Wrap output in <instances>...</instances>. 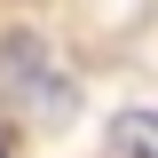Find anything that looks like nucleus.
I'll list each match as a JSON object with an SVG mask.
<instances>
[{
	"instance_id": "1",
	"label": "nucleus",
	"mask_w": 158,
	"mask_h": 158,
	"mask_svg": "<svg viewBox=\"0 0 158 158\" xmlns=\"http://www.w3.org/2000/svg\"><path fill=\"white\" fill-rule=\"evenodd\" d=\"M0 71H8V87H24V95L40 103V118H71V79H56L48 71V48H40L32 32H8L0 40Z\"/></svg>"
},
{
	"instance_id": "2",
	"label": "nucleus",
	"mask_w": 158,
	"mask_h": 158,
	"mask_svg": "<svg viewBox=\"0 0 158 158\" xmlns=\"http://www.w3.org/2000/svg\"><path fill=\"white\" fill-rule=\"evenodd\" d=\"M111 158H158V103L111 118Z\"/></svg>"
},
{
	"instance_id": "3",
	"label": "nucleus",
	"mask_w": 158,
	"mask_h": 158,
	"mask_svg": "<svg viewBox=\"0 0 158 158\" xmlns=\"http://www.w3.org/2000/svg\"><path fill=\"white\" fill-rule=\"evenodd\" d=\"M0 158H8V142H0Z\"/></svg>"
}]
</instances>
